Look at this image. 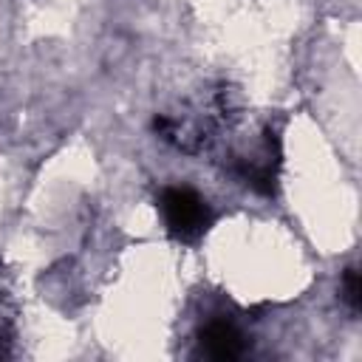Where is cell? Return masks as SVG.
Returning <instances> with one entry per match:
<instances>
[{"instance_id":"obj_2","label":"cell","mask_w":362,"mask_h":362,"mask_svg":"<svg viewBox=\"0 0 362 362\" xmlns=\"http://www.w3.org/2000/svg\"><path fill=\"white\" fill-rule=\"evenodd\" d=\"M201 348L212 359H235L243 354V337L229 320H212L201 331Z\"/></svg>"},{"instance_id":"obj_1","label":"cell","mask_w":362,"mask_h":362,"mask_svg":"<svg viewBox=\"0 0 362 362\" xmlns=\"http://www.w3.org/2000/svg\"><path fill=\"white\" fill-rule=\"evenodd\" d=\"M161 215L167 229L181 240H195L209 226V206L189 187H167L161 192Z\"/></svg>"},{"instance_id":"obj_3","label":"cell","mask_w":362,"mask_h":362,"mask_svg":"<svg viewBox=\"0 0 362 362\" xmlns=\"http://www.w3.org/2000/svg\"><path fill=\"white\" fill-rule=\"evenodd\" d=\"M342 291H345L348 305L356 311V308H359V272H356V269H348V272H345V277H342Z\"/></svg>"}]
</instances>
